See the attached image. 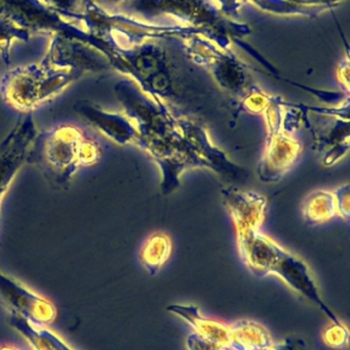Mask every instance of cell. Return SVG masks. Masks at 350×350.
I'll list each match as a JSON object with an SVG mask.
<instances>
[{"label": "cell", "instance_id": "cell-19", "mask_svg": "<svg viewBox=\"0 0 350 350\" xmlns=\"http://www.w3.org/2000/svg\"><path fill=\"white\" fill-rule=\"evenodd\" d=\"M268 331L252 321H240L230 327L229 350H268L273 347Z\"/></svg>", "mask_w": 350, "mask_h": 350}, {"label": "cell", "instance_id": "cell-16", "mask_svg": "<svg viewBox=\"0 0 350 350\" xmlns=\"http://www.w3.org/2000/svg\"><path fill=\"white\" fill-rule=\"evenodd\" d=\"M273 273L279 275L292 289L318 306L332 321L333 324L341 323L321 297L318 286L310 273V267L302 259L287 252L277 263Z\"/></svg>", "mask_w": 350, "mask_h": 350}, {"label": "cell", "instance_id": "cell-5", "mask_svg": "<svg viewBox=\"0 0 350 350\" xmlns=\"http://www.w3.org/2000/svg\"><path fill=\"white\" fill-rule=\"evenodd\" d=\"M131 5L141 14H170L223 49H229L230 37L250 34L248 26L225 18L216 0H131Z\"/></svg>", "mask_w": 350, "mask_h": 350}, {"label": "cell", "instance_id": "cell-25", "mask_svg": "<svg viewBox=\"0 0 350 350\" xmlns=\"http://www.w3.org/2000/svg\"><path fill=\"white\" fill-rule=\"evenodd\" d=\"M324 341L333 349H343L349 345V333L342 323L333 324L324 333Z\"/></svg>", "mask_w": 350, "mask_h": 350}, {"label": "cell", "instance_id": "cell-29", "mask_svg": "<svg viewBox=\"0 0 350 350\" xmlns=\"http://www.w3.org/2000/svg\"><path fill=\"white\" fill-rule=\"evenodd\" d=\"M337 78L341 85L343 86V90H345L347 94L349 92V57H347L345 62L341 63L337 70Z\"/></svg>", "mask_w": 350, "mask_h": 350}, {"label": "cell", "instance_id": "cell-23", "mask_svg": "<svg viewBox=\"0 0 350 350\" xmlns=\"http://www.w3.org/2000/svg\"><path fill=\"white\" fill-rule=\"evenodd\" d=\"M31 33L26 29L10 22L8 18H0V55L5 65L10 63V46L14 40L28 41Z\"/></svg>", "mask_w": 350, "mask_h": 350}, {"label": "cell", "instance_id": "cell-18", "mask_svg": "<svg viewBox=\"0 0 350 350\" xmlns=\"http://www.w3.org/2000/svg\"><path fill=\"white\" fill-rule=\"evenodd\" d=\"M166 310L186 321L195 329V333L203 338L225 349L229 347L230 327L218 321L203 318L197 306L173 304L168 306Z\"/></svg>", "mask_w": 350, "mask_h": 350}, {"label": "cell", "instance_id": "cell-13", "mask_svg": "<svg viewBox=\"0 0 350 350\" xmlns=\"http://www.w3.org/2000/svg\"><path fill=\"white\" fill-rule=\"evenodd\" d=\"M0 296L14 310L12 312L35 326L51 324L57 317V310L49 300L31 291L2 271H0Z\"/></svg>", "mask_w": 350, "mask_h": 350}, {"label": "cell", "instance_id": "cell-9", "mask_svg": "<svg viewBox=\"0 0 350 350\" xmlns=\"http://www.w3.org/2000/svg\"><path fill=\"white\" fill-rule=\"evenodd\" d=\"M182 38L189 57L209 70L220 88L242 100L253 86L246 66L227 49L201 33H191Z\"/></svg>", "mask_w": 350, "mask_h": 350}, {"label": "cell", "instance_id": "cell-7", "mask_svg": "<svg viewBox=\"0 0 350 350\" xmlns=\"http://www.w3.org/2000/svg\"><path fill=\"white\" fill-rule=\"evenodd\" d=\"M111 69L129 76L140 90L155 102H166L173 96V80L166 53L148 41L132 47L116 46Z\"/></svg>", "mask_w": 350, "mask_h": 350}, {"label": "cell", "instance_id": "cell-12", "mask_svg": "<svg viewBox=\"0 0 350 350\" xmlns=\"http://www.w3.org/2000/svg\"><path fill=\"white\" fill-rule=\"evenodd\" d=\"M37 133L33 113H27L0 143V216L2 199L18 172L27 163L29 150Z\"/></svg>", "mask_w": 350, "mask_h": 350}, {"label": "cell", "instance_id": "cell-24", "mask_svg": "<svg viewBox=\"0 0 350 350\" xmlns=\"http://www.w3.org/2000/svg\"><path fill=\"white\" fill-rule=\"evenodd\" d=\"M86 0H42L43 3L55 12H59L65 18L77 21V16L82 12Z\"/></svg>", "mask_w": 350, "mask_h": 350}, {"label": "cell", "instance_id": "cell-17", "mask_svg": "<svg viewBox=\"0 0 350 350\" xmlns=\"http://www.w3.org/2000/svg\"><path fill=\"white\" fill-rule=\"evenodd\" d=\"M329 120L322 122V127L312 129L314 144L324 152V164L334 165L349 151V118L328 116Z\"/></svg>", "mask_w": 350, "mask_h": 350}, {"label": "cell", "instance_id": "cell-20", "mask_svg": "<svg viewBox=\"0 0 350 350\" xmlns=\"http://www.w3.org/2000/svg\"><path fill=\"white\" fill-rule=\"evenodd\" d=\"M8 323L28 341L34 350H74L49 329L35 326L14 312L10 314Z\"/></svg>", "mask_w": 350, "mask_h": 350}, {"label": "cell", "instance_id": "cell-28", "mask_svg": "<svg viewBox=\"0 0 350 350\" xmlns=\"http://www.w3.org/2000/svg\"><path fill=\"white\" fill-rule=\"evenodd\" d=\"M268 350H306V345L302 339L288 338L284 342L273 345Z\"/></svg>", "mask_w": 350, "mask_h": 350}, {"label": "cell", "instance_id": "cell-30", "mask_svg": "<svg viewBox=\"0 0 350 350\" xmlns=\"http://www.w3.org/2000/svg\"><path fill=\"white\" fill-rule=\"evenodd\" d=\"M108 1H110L111 3L119 4L123 3V2L129 1V0H108Z\"/></svg>", "mask_w": 350, "mask_h": 350}, {"label": "cell", "instance_id": "cell-15", "mask_svg": "<svg viewBox=\"0 0 350 350\" xmlns=\"http://www.w3.org/2000/svg\"><path fill=\"white\" fill-rule=\"evenodd\" d=\"M75 112L101 135L119 146H135L137 131L123 113L110 112L88 100H79Z\"/></svg>", "mask_w": 350, "mask_h": 350}, {"label": "cell", "instance_id": "cell-26", "mask_svg": "<svg viewBox=\"0 0 350 350\" xmlns=\"http://www.w3.org/2000/svg\"><path fill=\"white\" fill-rule=\"evenodd\" d=\"M334 193L335 199H336L337 215L341 216L345 221H349V185H340L337 187Z\"/></svg>", "mask_w": 350, "mask_h": 350}, {"label": "cell", "instance_id": "cell-8", "mask_svg": "<svg viewBox=\"0 0 350 350\" xmlns=\"http://www.w3.org/2000/svg\"><path fill=\"white\" fill-rule=\"evenodd\" d=\"M0 18L26 29L30 33L53 37L55 35L73 37L96 47L107 59H110L114 47L100 40L59 12L43 3L42 0H0Z\"/></svg>", "mask_w": 350, "mask_h": 350}, {"label": "cell", "instance_id": "cell-4", "mask_svg": "<svg viewBox=\"0 0 350 350\" xmlns=\"http://www.w3.org/2000/svg\"><path fill=\"white\" fill-rule=\"evenodd\" d=\"M267 204L263 200L246 198L230 206L236 230L238 252L253 275L264 278L273 275L287 250L261 232Z\"/></svg>", "mask_w": 350, "mask_h": 350}, {"label": "cell", "instance_id": "cell-21", "mask_svg": "<svg viewBox=\"0 0 350 350\" xmlns=\"http://www.w3.org/2000/svg\"><path fill=\"white\" fill-rule=\"evenodd\" d=\"M172 253V241L164 232L152 234L142 248L141 262L149 275H155L160 273L164 263L170 258Z\"/></svg>", "mask_w": 350, "mask_h": 350}, {"label": "cell", "instance_id": "cell-1", "mask_svg": "<svg viewBox=\"0 0 350 350\" xmlns=\"http://www.w3.org/2000/svg\"><path fill=\"white\" fill-rule=\"evenodd\" d=\"M115 94L123 114L137 131L135 146L155 162L162 174L164 195H171L180 187L181 176L193 168L211 170L185 137L164 102H155L144 94L133 80H123L115 85Z\"/></svg>", "mask_w": 350, "mask_h": 350}, {"label": "cell", "instance_id": "cell-27", "mask_svg": "<svg viewBox=\"0 0 350 350\" xmlns=\"http://www.w3.org/2000/svg\"><path fill=\"white\" fill-rule=\"evenodd\" d=\"M187 349L188 350H226L220 345L203 338L197 333H192L187 338Z\"/></svg>", "mask_w": 350, "mask_h": 350}, {"label": "cell", "instance_id": "cell-3", "mask_svg": "<svg viewBox=\"0 0 350 350\" xmlns=\"http://www.w3.org/2000/svg\"><path fill=\"white\" fill-rule=\"evenodd\" d=\"M84 76L75 70L60 69L41 61L6 72L0 81V94L8 106L27 114L57 98Z\"/></svg>", "mask_w": 350, "mask_h": 350}, {"label": "cell", "instance_id": "cell-10", "mask_svg": "<svg viewBox=\"0 0 350 350\" xmlns=\"http://www.w3.org/2000/svg\"><path fill=\"white\" fill-rule=\"evenodd\" d=\"M286 102L281 96H271L263 115L267 125L264 153L258 166L259 178L263 183H277L283 178L302 152V145L283 127Z\"/></svg>", "mask_w": 350, "mask_h": 350}, {"label": "cell", "instance_id": "cell-2", "mask_svg": "<svg viewBox=\"0 0 350 350\" xmlns=\"http://www.w3.org/2000/svg\"><path fill=\"white\" fill-rule=\"evenodd\" d=\"M97 139L76 125L61 124L37 133L27 163L39 170L53 189L66 191L76 172L100 162Z\"/></svg>", "mask_w": 350, "mask_h": 350}, {"label": "cell", "instance_id": "cell-14", "mask_svg": "<svg viewBox=\"0 0 350 350\" xmlns=\"http://www.w3.org/2000/svg\"><path fill=\"white\" fill-rule=\"evenodd\" d=\"M177 122L197 155L209 164L212 172L234 180L245 176L246 170L230 161L227 155L212 143L203 125L186 116H177Z\"/></svg>", "mask_w": 350, "mask_h": 350}, {"label": "cell", "instance_id": "cell-31", "mask_svg": "<svg viewBox=\"0 0 350 350\" xmlns=\"http://www.w3.org/2000/svg\"><path fill=\"white\" fill-rule=\"evenodd\" d=\"M0 350H20V349H16V347H8V345H5V347H0Z\"/></svg>", "mask_w": 350, "mask_h": 350}, {"label": "cell", "instance_id": "cell-32", "mask_svg": "<svg viewBox=\"0 0 350 350\" xmlns=\"http://www.w3.org/2000/svg\"><path fill=\"white\" fill-rule=\"evenodd\" d=\"M226 350H229V349H226Z\"/></svg>", "mask_w": 350, "mask_h": 350}, {"label": "cell", "instance_id": "cell-11", "mask_svg": "<svg viewBox=\"0 0 350 350\" xmlns=\"http://www.w3.org/2000/svg\"><path fill=\"white\" fill-rule=\"evenodd\" d=\"M43 63L60 69L75 70L84 74H100L111 70L107 57L100 51L73 37L55 35Z\"/></svg>", "mask_w": 350, "mask_h": 350}, {"label": "cell", "instance_id": "cell-22", "mask_svg": "<svg viewBox=\"0 0 350 350\" xmlns=\"http://www.w3.org/2000/svg\"><path fill=\"white\" fill-rule=\"evenodd\" d=\"M304 219L310 224H322L337 215L336 199L330 191H316L303 203Z\"/></svg>", "mask_w": 350, "mask_h": 350}, {"label": "cell", "instance_id": "cell-6", "mask_svg": "<svg viewBox=\"0 0 350 350\" xmlns=\"http://www.w3.org/2000/svg\"><path fill=\"white\" fill-rule=\"evenodd\" d=\"M77 21L84 23L86 30L90 35L112 46L117 45L115 43L117 36L125 39L123 47H132L164 37L178 35L184 37L191 33H201L185 25L160 26L142 22L132 16L109 14L92 0H86Z\"/></svg>", "mask_w": 350, "mask_h": 350}]
</instances>
